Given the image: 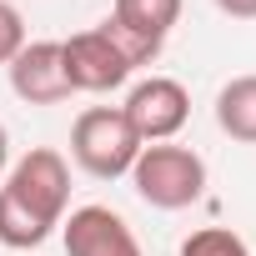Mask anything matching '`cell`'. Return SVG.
<instances>
[{
    "mask_svg": "<svg viewBox=\"0 0 256 256\" xmlns=\"http://www.w3.org/2000/svg\"><path fill=\"white\" fill-rule=\"evenodd\" d=\"M66 206H70L66 156L50 146L26 151L0 181V246H10V251L40 246L66 221Z\"/></svg>",
    "mask_w": 256,
    "mask_h": 256,
    "instance_id": "obj_1",
    "label": "cell"
},
{
    "mask_svg": "<svg viewBox=\"0 0 256 256\" xmlns=\"http://www.w3.org/2000/svg\"><path fill=\"white\" fill-rule=\"evenodd\" d=\"M156 56L146 46H136L120 26L100 20L90 30H76L60 40V66H66V80L76 96H106V90H120L141 66H151Z\"/></svg>",
    "mask_w": 256,
    "mask_h": 256,
    "instance_id": "obj_2",
    "label": "cell"
},
{
    "mask_svg": "<svg viewBox=\"0 0 256 256\" xmlns=\"http://www.w3.org/2000/svg\"><path fill=\"white\" fill-rule=\"evenodd\" d=\"M141 156V136H136V126L126 120L120 106H86L70 126V161L96 176V181H120V176H131Z\"/></svg>",
    "mask_w": 256,
    "mask_h": 256,
    "instance_id": "obj_3",
    "label": "cell"
},
{
    "mask_svg": "<svg viewBox=\"0 0 256 256\" xmlns=\"http://www.w3.org/2000/svg\"><path fill=\"white\" fill-rule=\"evenodd\" d=\"M131 186L156 211H186L206 196V161L191 146L156 141V146H141V156L131 166Z\"/></svg>",
    "mask_w": 256,
    "mask_h": 256,
    "instance_id": "obj_4",
    "label": "cell"
},
{
    "mask_svg": "<svg viewBox=\"0 0 256 256\" xmlns=\"http://www.w3.org/2000/svg\"><path fill=\"white\" fill-rule=\"evenodd\" d=\"M120 110H126V120L136 126L141 146H156V141H171L181 126L191 120V96L171 76H146V80L131 86V96H126Z\"/></svg>",
    "mask_w": 256,
    "mask_h": 256,
    "instance_id": "obj_5",
    "label": "cell"
},
{
    "mask_svg": "<svg viewBox=\"0 0 256 256\" xmlns=\"http://www.w3.org/2000/svg\"><path fill=\"white\" fill-rule=\"evenodd\" d=\"M60 226H66L60 231L66 256H146L131 221L110 206H76Z\"/></svg>",
    "mask_w": 256,
    "mask_h": 256,
    "instance_id": "obj_6",
    "label": "cell"
},
{
    "mask_svg": "<svg viewBox=\"0 0 256 256\" xmlns=\"http://www.w3.org/2000/svg\"><path fill=\"white\" fill-rule=\"evenodd\" d=\"M6 70H10V90L26 106H60L76 96L66 80V66H60V40H26V50Z\"/></svg>",
    "mask_w": 256,
    "mask_h": 256,
    "instance_id": "obj_7",
    "label": "cell"
},
{
    "mask_svg": "<svg viewBox=\"0 0 256 256\" xmlns=\"http://www.w3.org/2000/svg\"><path fill=\"white\" fill-rule=\"evenodd\" d=\"M176 20H181V0H116L110 6V26H120L151 56H161V46L176 30Z\"/></svg>",
    "mask_w": 256,
    "mask_h": 256,
    "instance_id": "obj_8",
    "label": "cell"
},
{
    "mask_svg": "<svg viewBox=\"0 0 256 256\" xmlns=\"http://www.w3.org/2000/svg\"><path fill=\"white\" fill-rule=\"evenodd\" d=\"M216 126L231 141L256 146V76H231L216 90Z\"/></svg>",
    "mask_w": 256,
    "mask_h": 256,
    "instance_id": "obj_9",
    "label": "cell"
},
{
    "mask_svg": "<svg viewBox=\"0 0 256 256\" xmlns=\"http://www.w3.org/2000/svg\"><path fill=\"white\" fill-rule=\"evenodd\" d=\"M176 256H251V246L231 231V226H201L181 241Z\"/></svg>",
    "mask_w": 256,
    "mask_h": 256,
    "instance_id": "obj_10",
    "label": "cell"
},
{
    "mask_svg": "<svg viewBox=\"0 0 256 256\" xmlns=\"http://www.w3.org/2000/svg\"><path fill=\"white\" fill-rule=\"evenodd\" d=\"M26 16L10 6V0H0V66H10L20 50H26Z\"/></svg>",
    "mask_w": 256,
    "mask_h": 256,
    "instance_id": "obj_11",
    "label": "cell"
},
{
    "mask_svg": "<svg viewBox=\"0 0 256 256\" xmlns=\"http://www.w3.org/2000/svg\"><path fill=\"white\" fill-rule=\"evenodd\" d=\"M216 10L231 20H256V0H216Z\"/></svg>",
    "mask_w": 256,
    "mask_h": 256,
    "instance_id": "obj_12",
    "label": "cell"
},
{
    "mask_svg": "<svg viewBox=\"0 0 256 256\" xmlns=\"http://www.w3.org/2000/svg\"><path fill=\"white\" fill-rule=\"evenodd\" d=\"M10 171V131H6V120H0V181H6Z\"/></svg>",
    "mask_w": 256,
    "mask_h": 256,
    "instance_id": "obj_13",
    "label": "cell"
}]
</instances>
